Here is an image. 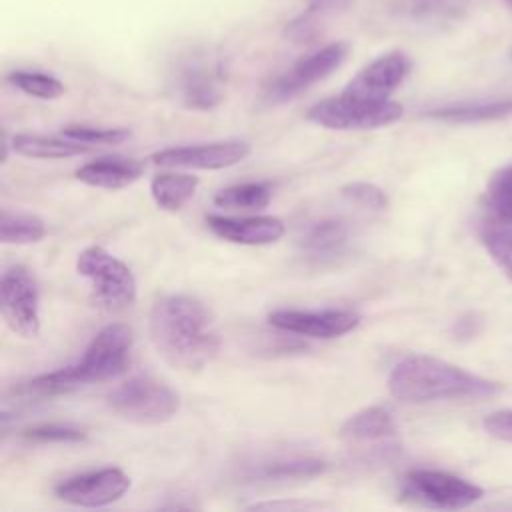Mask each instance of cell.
<instances>
[{
  "mask_svg": "<svg viewBox=\"0 0 512 512\" xmlns=\"http://www.w3.org/2000/svg\"><path fill=\"white\" fill-rule=\"evenodd\" d=\"M228 66L212 48H192L182 54L172 72L170 84L176 98L190 110H212L224 96Z\"/></svg>",
  "mask_w": 512,
  "mask_h": 512,
  "instance_id": "cell-4",
  "label": "cell"
},
{
  "mask_svg": "<svg viewBox=\"0 0 512 512\" xmlns=\"http://www.w3.org/2000/svg\"><path fill=\"white\" fill-rule=\"evenodd\" d=\"M478 236L498 268L512 280V222L488 216L480 222Z\"/></svg>",
  "mask_w": 512,
  "mask_h": 512,
  "instance_id": "cell-23",
  "label": "cell"
},
{
  "mask_svg": "<svg viewBox=\"0 0 512 512\" xmlns=\"http://www.w3.org/2000/svg\"><path fill=\"white\" fill-rule=\"evenodd\" d=\"M320 504H310V502H256L252 506H248L250 510H306V508H318Z\"/></svg>",
  "mask_w": 512,
  "mask_h": 512,
  "instance_id": "cell-33",
  "label": "cell"
},
{
  "mask_svg": "<svg viewBox=\"0 0 512 512\" xmlns=\"http://www.w3.org/2000/svg\"><path fill=\"white\" fill-rule=\"evenodd\" d=\"M250 144L246 140H220L196 146H174L152 154L156 166L166 168H198V170H220L234 166L248 158Z\"/></svg>",
  "mask_w": 512,
  "mask_h": 512,
  "instance_id": "cell-13",
  "label": "cell"
},
{
  "mask_svg": "<svg viewBox=\"0 0 512 512\" xmlns=\"http://www.w3.org/2000/svg\"><path fill=\"white\" fill-rule=\"evenodd\" d=\"M484 430L504 442H512V410H496L484 416Z\"/></svg>",
  "mask_w": 512,
  "mask_h": 512,
  "instance_id": "cell-32",
  "label": "cell"
},
{
  "mask_svg": "<svg viewBox=\"0 0 512 512\" xmlns=\"http://www.w3.org/2000/svg\"><path fill=\"white\" fill-rule=\"evenodd\" d=\"M46 234L44 222L34 214L22 212H2L0 238L4 244H32L42 240Z\"/></svg>",
  "mask_w": 512,
  "mask_h": 512,
  "instance_id": "cell-25",
  "label": "cell"
},
{
  "mask_svg": "<svg viewBox=\"0 0 512 512\" xmlns=\"http://www.w3.org/2000/svg\"><path fill=\"white\" fill-rule=\"evenodd\" d=\"M76 270L90 282L92 298L100 308L118 312L136 300V278L132 270L102 246L82 250L76 258Z\"/></svg>",
  "mask_w": 512,
  "mask_h": 512,
  "instance_id": "cell-5",
  "label": "cell"
},
{
  "mask_svg": "<svg viewBox=\"0 0 512 512\" xmlns=\"http://www.w3.org/2000/svg\"><path fill=\"white\" fill-rule=\"evenodd\" d=\"M206 226L218 236L232 244L262 246L272 244L284 236V222L276 216H206Z\"/></svg>",
  "mask_w": 512,
  "mask_h": 512,
  "instance_id": "cell-15",
  "label": "cell"
},
{
  "mask_svg": "<svg viewBox=\"0 0 512 512\" xmlns=\"http://www.w3.org/2000/svg\"><path fill=\"white\" fill-rule=\"evenodd\" d=\"M62 138H70L74 142H82L86 146H114L122 144L130 138V130L126 128H96L86 124H70L62 128Z\"/></svg>",
  "mask_w": 512,
  "mask_h": 512,
  "instance_id": "cell-30",
  "label": "cell"
},
{
  "mask_svg": "<svg viewBox=\"0 0 512 512\" xmlns=\"http://www.w3.org/2000/svg\"><path fill=\"white\" fill-rule=\"evenodd\" d=\"M22 436L28 442L36 444H70V442H84L86 432L72 424L62 422H40L32 424L22 430Z\"/></svg>",
  "mask_w": 512,
  "mask_h": 512,
  "instance_id": "cell-29",
  "label": "cell"
},
{
  "mask_svg": "<svg viewBox=\"0 0 512 512\" xmlns=\"http://www.w3.org/2000/svg\"><path fill=\"white\" fill-rule=\"evenodd\" d=\"M402 106L394 100H366L342 94L316 102L308 110V120L330 130H372L394 124L402 118Z\"/></svg>",
  "mask_w": 512,
  "mask_h": 512,
  "instance_id": "cell-6",
  "label": "cell"
},
{
  "mask_svg": "<svg viewBox=\"0 0 512 512\" xmlns=\"http://www.w3.org/2000/svg\"><path fill=\"white\" fill-rule=\"evenodd\" d=\"M396 422L382 406H370L352 414L340 428V436L350 442H380L396 436Z\"/></svg>",
  "mask_w": 512,
  "mask_h": 512,
  "instance_id": "cell-18",
  "label": "cell"
},
{
  "mask_svg": "<svg viewBox=\"0 0 512 512\" xmlns=\"http://www.w3.org/2000/svg\"><path fill=\"white\" fill-rule=\"evenodd\" d=\"M506 2H508V4H510V6H512V0H506Z\"/></svg>",
  "mask_w": 512,
  "mask_h": 512,
  "instance_id": "cell-35",
  "label": "cell"
},
{
  "mask_svg": "<svg viewBox=\"0 0 512 512\" xmlns=\"http://www.w3.org/2000/svg\"><path fill=\"white\" fill-rule=\"evenodd\" d=\"M198 178L192 174H158L150 182V194L158 208L176 212L196 192Z\"/></svg>",
  "mask_w": 512,
  "mask_h": 512,
  "instance_id": "cell-22",
  "label": "cell"
},
{
  "mask_svg": "<svg viewBox=\"0 0 512 512\" xmlns=\"http://www.w3.org/2000/svg\"><path fill=\"white\" fill-rule=\"evenodd\" d=\"M324 470V462L310 456H292L280 458L272 462L258 464L248 472V480L252 482H286V480H302L314 478Z\"/></svg>",
  "mask_w": 512,
  "mask_h": 512,
  "instance_id": "cell-20",
  "label": "cell"
},
{
  "mask_svg": "<svg viewBox=\"0 0 512 512\" xmlns=\"http://www.w3.org/2000/svg\"><path fill=\"white\" fill-rule=\"evenodd\" d=\"M354 0H310V10L314 12H338L346 10Z\"/></svg>",
  "mask_w": 512,
  "mask_h": 512,
  "instance_id": "cell-34",
  "label": "cell"
},
{
  "mask_svg": "<svg viewBox=\"0 0 512 512\" xmlns=\"http://www.w3.org/2000/svg\"><path fill=\"white\" fill-rule=\"evenodd\" d=\"M512 114V98L504 100H484V102H466V104H452L444 108L428 110L426 116L440 122L452 124H470V122H486L498 120Z\"/></svg>",
  "mask_w": 512,
  "mask_h": 512,
  "instance_id": "cell-19",
  "label": "cell"
},
{
  "mask_svg": "<svg viewBox=\"0 0 512 512\" xmlns=\"http://www.w3.org/2000/svg\"><path fill=\"white\" fill-rule=\"evenodd\" d=\"M130 354L132 332L126 324L114 322L104 326L92 338L78 362L38 374L18 386L16 392L26 398H56L76 392L94 382L114 380L128 370Z\"/></svg>",
  "mask_w": 512,
  "mask_h": 512,
  "instance_id": "cell-2",
  "label": "cell"
},
{
  "mask_svg": "<svg viewBox=\"0 0 512 512\" xmlns=\"http://www.w3.org/2000/svg\"><path fill=\"white\" fill-rule=\"evenodd\" d=\"M484 490L474 482L442 470H410L402 478L400 500L438 510H460L476 504Z\"/></svg>",
  "mask_w": 512,
  "mask_h": 512,
  "instance_id": "cell-8",
  "label": "cell"
},
{
  "mask_svg": "<svg viewBox=\"0 0 512 512\" xmlns=\"http://www.w3.org/2000/svg\"><path fill=\"white\" fill-rule=\"evenodd\" d=\"M272 200L270 182H244L220 190L214 196V204L228 210H260Z\"/></svg>",
  "mask_w": 512,
  "mask_h": 512,
  "instance_id": "cell-24",
  "label": "cell"
},
{
  "mask_svg": "<svg viewBox=\"0 0 512 512\" xmlns=\"http://www.w3.org/2000/svg\"><path fill=\"white\" fill-rule=\"evenodd\" d=\"M150 336L158 354L186 372L202 370L220 350V334L210 312L188 294H168L152 306Z\"/></svg>",
  "mask_w": 512,
  "mask_h": 512,
  "instance_id": "cell-1",
  "label": "cell"
},
{
  "mask_svg": "<svg viewBox=\"0 0 512 512\" xmlns=\"http://www.w3.org/2000/svg\"><path fill=\"white\" fill-rule=\"evenodd\" d=\"M130 488V478L120 468H100L62 480L54 494L72 506L100 508L120 500Z\"/></svg>",
  "mask_w": 512,
  "mask_h": 512,
  "instance_id": "cell-11",
  "label": "cell"
},
{
  "mask_svg": "<svg viewBox=\"0 0 512 512\" xmlns=\"http://www.w3.org/2000/svg\"><path fill=\"white\" fill-rule=\"evenodd\" d=\"M346 56H348L346 42H332L302 56L288 70H284L278 78L270 82L264 94L266 100L270 104H280L290 98H296L300 92L308 90L310 86L318 84L320 80L328 78L334 70H338L346 60Z\"/></svg>",
  "mask_w": 512,
  "mask_h": 512,
  "instance_id": "cell-10",
  "label": "cell"
},
{
  "mask_svg": "<svg viewBox=\"0 0 512 512\" xmlns=\"http://www.w3.org/2000/svg\"><path fill=\"white\" fill-rule=\"evenodd\" d=\"M14 152L26 158H38V160H58V158H70L78 156L90 150V146L82 142H74L70 138H46L36 134H16L12 138Z\"/></svg>",
  "mask_w": 512,
  "mask_h": 512,
  "instance_id": "cell-21",
  "label": "cell"
},
{
  "mask_svg": "<svg viewBox=\"0 0 512 512\" xmlns=\"http://www.w3.org/2000/svg\"><path fill=\"white\" fill-rule=\"evenodd\" d=\"M484 204L488 216L512 222V164L500 168L488 182Z\"/></svg>",
  "mask_w": 512,
  "mask_h": 512,
  "instance_id": "cell-26",
  "label": "cell"
},
{
  "mask_svg": "<svg viewBox=\"0 0 512 512\" xmlns=\"http://www.w3.org/2000/svg\"><path fill=\"white\" fill-rule=\"evenodd\" d=\"M340 192L348 202L368 210H384L388 206V198L384 190L370 182H350Z\"/></svg>",
  "mask_w": 512,
  "mask_h": 512,
  "instance_id": "cell-31",
  "label": "cell"
},
{
  "mask_svg": "<svg viewBox=\"0 0 512 512\" xmlns=\"http://www.w3.org/2000/svg\"><path fill=\"white\" fill-rule=\"evenodd\" d=\"M8 82L24 94L40 100H56L64 94V84L56 76L36 70H14L8 74Z\"/></svg>",
  "mask_w": 512,
  "mask_h": 512,
  "instance_id": "cell-27",
  "label": "cell"
},
{
  "mask_svg": "<svg viewBox=\"0 0 512 512\" xmlns=\"http://www.w3.org/2000/svg\"><path fill=\"white\" fill-rule=\"evenodd\" d=\"M410 68L412 62L402 50H390L358 70L344 92L366 100H388V96L404 82Z\"/></svg>",
  "mask_w": 512,
  "mask_h": 512,
  "instance_id": "cell-14",
  "label": "cell"
},
{
  "mask_svg": "<svg viewBox=\"0 0 512 512\" xmlns=\"http://www.w3.org/2000/svg\"><path fill=\"white\" fill-rule=\"evenodd\" d=\"M350 240V230L346 222L338 218H322L312 224H308L300 238H298V248L300 254L316 264H326L334 262L340 258Z\"/></svg>",
  "mask_w": 512,
  "mask_h": 512,
  "instance_id": "cell-16",
  "label": "cell"
},
{
  "mask_svg": "<svg viewBox=\"0 0 512 512\" xmlns=\"http://www.w3.org/2000/svg\"><path fill=\"white\" fill-rule=\"evenodd\" d=\"M268 322L290 334L330 340L352 332L360 324V316L352 310L324 308V310H276Z\"/></svg>",
  "mask_w": 512,
  "mask_h": 512,
  "instance_id": "cell-12",
  "label": "cell"
},
{
  "mask_svg": "<svg viewBox=\"0 0 512 512\" xmlns=\"http://www.w3.org/2000/svg\"><path fill=\"white\" fill-rule=\"evenodd\" d=\"M0 308L8 328L22 338L40 334V292L34 274L20 264L4 270L0 278Z\"/></svg>",
  "mask_w": 512,
  "mask_h": 512,
  "instance_id": "cell-9",
  "label": "cell"
},
{
  "mask_svg": "<svg viewBox=\"0 0 512 512\" xmlns=\"http://www.w3.org/2000/svg\"><path fill=\"white\" fill-rule=\"evenodd\" d=\"M108 406L128 422L160 424L178 412L180 398L152 376H134L108 394Z\"/></svg>",
  "mask_w": 512,
  "mask_h": 512,
  "instance_id": "cell-7",
  "label": "cell"
},
{
  "mask_svg": "<svg viewBox=\"0 0 512 512\" xmlns=\"http://www.w3.org/2000/svg\"><path fill=\"white\" fill-rule=\"evenodd\" d=\"M144 172V164L134 158L106 156L88 162L76 170V178L88 186L118 190L136 182Z\"/></svg>",
  "mask_w": 512,
  "mask_h": 512,
  "instance_id": "cell-17",
  "label": "cell"
},
{
  "mask_svg": "<svg viewBox=\"0 0 512 512\" xmlns=\"http://www.w3.org/2000/svg\"><path fill=\"white\" fill-rule=\"evenodd\" d=\"M388 390L400 402L426 404L494 396L502 390V384L434 356L410 354L392 368Z\"/></svg>",
  "mask_w": 512,
  "mask_h": 512,
  "instance_id": "cell-3",
  "label": "cell"
},
{
  "mask_svg": "<svg viewBox=\"0 0 512 512\" xmlns=\"http://www.w3.org/2000/svg\"><path fill=\"white\" fill-rule=\"evenodd\" d=\"M470 0H408V10L424 22H452L464 16Z\"/></svg>",
  "mask_w": 512,
  "mask_h": 512,
  "instance_id": "cell-28",
  "label": "cell"
}]
</instances>
